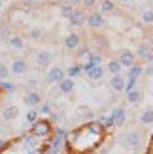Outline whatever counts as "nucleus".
Segmentation results:
<instances>
[{
  "instance_id": "c85d7f7f",
  "label": "nucleus",
  "mask_w": 153,
  "mask_h": 154,
  "mask_svg": "<svg viewBox=\"0 0 153 154\" xmlns=\"http://www.w3.org/2000/svg\"><path fill=\"white\" fill-rule=\"evenodd\" d=\"M0 88H2L4 92H8V94H13V92H15V85L6 79V81H0Z\"/></svg>"
},
{
  "instance_id": "dca6fc26",
  "label": "nucleus",
  "mask_w": 153,
  "mask_h": 154,
  "mask_svg": "<svg viewBox=\"0 0 153 154\" xmlns=\"http://www.w3.org/2000/svg\"><path fill=\"white\" fill-rule=\"evenodd\" d=\"M17 117H19V107H15V105H8V107H4L2 119H4L6 122H13Z\"/></svg>"
},
{
  "instance_id": "f3484780",
  "label": "nucleus",
  "mask_w": 153,
  "mask_h": 154,
  "mask_svg": "<svg viewBox=\"0 0 153 154\" xmlns=\"http://www.w3.org/2000/svg\"><path fill=\"white\" fill-rule=\"evenodd\" d=\"M59 85V92L60 94H70V92L74 90V81H72V77H64L60 83H57Z\"/></svg>"
},
{
  "instance_id": "a18cd8bd",
  "label": "nucleus",
  "mask_w": 153,
  "mask_h": 154,
  "mask_svg": "<svg viewBox=\"0 0 153 154\" xmlns=\"http://www.w3.org/2000/svg\"><path fill=\"white\" fill-rule=\"evenodd\" d=\"M34 2H38V0H34Z\"/></svg>"
},
{
  "instance_id": "c756f323",
  "label": "nucleus",
  "mask_w": 153,
  "mask_h": 154,
  "mask_svg": "<svg viewBox=\"0 0 153 154\" xmlns=\"http://www.w3.org/2000/svg\"><path fill=\"white\" fill-rule=\"evenodd\" d=\"M80 73H83L80 64H74V66H70V68H68V77H78Z\"/></svg>"
},
{
  "instance_id": "4be33fe9",
  "label": "nucleus",
  "mask_w": 153,
  "mask_h": 154,
  "mask_svg": "<svg viewBox=\"0 0 153 154\" xmlns=\"http://www.w3.org/2000/svg\"><path fill=\"white\" fill-rule=\"evenodd\" d=\"M140 124H144V126L153 124V109H151V107H148V109L140 115Z\"/></svg>"
},
{
  "instance_id": "f03ea898",
  "label": "nucleus",
  "mask_w": 153,
  "mask_h": 154,
  "mask_svg": "<svg viewBox=\"0 0 153 154\" xmlns=\"http://www.w3.org/2000/svg\"><path fill=\"white\" fill-rule=\"evenodd\" d=\"M47 149V143H44L42 137L28 132L13 141L4 143V147H0V154H44Z\"/></svg>"
},
{
  "instance_id": "bb28decb",
  "label": "nucleus",
  "mask_w": 153,
  "mask_h": 154,
  "mask_svg": "<svg viewBox=\"0 0 153 154\" xmlns=\"http://www.w3.org/2000/svg\"><path fill=\"white\" fill-rule=\"evenodd\" d=\"M28 38H30V40H42V38H44V30H42V28H38V26L30 28Z\"/></svg>"
},
{
  "instance_id": "9d476101",
  "label": "nucleus",
  "mask_w": 153,
  "mask_h": 154,
  "mask_svg": "<svg viewBox=\"0 0 153 154\" xmlns=\"http://www.w3.org/2000/svg\"><path fill=\"white\" fill-rule=\"evenodd\" d=\"M80 45H81V36H80V34L72 32V34H68V36L64 38V47H66L68 51H76Z\"/></svg>"
},
{
  "instance_id": "f8f14e48",
  "label": "nucleus",
  "mask_w": 153,
  "mask_h": 154,
  "mask_svg": "<svg viewBox=\"0 0 153 154\" xmlns=\"http://www.w3.org/2000/svg\"><path fill=\"white\" fill-rule=\"evenodd\" d=\"M27 72V60L25 58H13L11 60V73L13 75H25Z\"/></svg>"
},
{
  "instance_id": "72a5a7b5",
  "label": "nucleus",
  "mask_w": 153,
  "mask_h": 154,
  "mask_svg": "<svg viewBox=\"0 0 153 154\" xmlns=\"http://www.w3.org/2000/svg\"><path fill=\"white\" fill-rule=\"evenodd\" d=\"M53 134H55L57 137H60V139H66L68 137V130H64V128H53Z\"/></svg>"
},
{
  "instance_id": "c03bdc74",
  "label": "nucleus",
  "mask_w": 153,
  "mask_h": 154,
  "mask_svg": "<svg viewBox=\"0 0 153 154\" xmlns=\"http://www.w3.org/2000/svg\"><path fill=\"white\" fill-rule=\"evenodd\" d=\"M0 17H2V13H0Z\"/></svg>"
},
{
  "instance_id": "1a4fd4ad",
  "label": "nucleus",
  "mask_w": 153,
  "mask_h": 154,
  "mask_svg": "<svg viewBox=\"0 0 153 154\" xmlns=\"http://www.w3.org/2000/svg\"><path fill=\"white\" fill-rule=\"evenodd\" d=\"M146 64H153V49H151V45L149 43H142L140 47H138V53H136Z\"/></svg>"
},
{
  "instance_id": "423d86ee",
  "label": "nucleus",
  "mask_w": 153,
  "mask_h": 154,
  "mask_svg": "<svg viewBox=\"0 0 153 154\" xmlns=\"http://www.w3.org/2000/svg\"><path fill=\"white\" fill-rule=\"evenodd\" d=\"M85 23H87L91 28H100V26L106 25V19H104V15L100 11H93V13L87 15V21Z\"/></svg>"
},
{
  "instance_id": "5701e85b",
  "label": "nucleus",
  "mask_w": 153,
  "mask_h": 154,
  "mask_svg": "<svg viewBox=\"0 0 153 154\" xmlns=\"http://www.w3.org/2000/svg\"><path fill=\"white\" fill-rule=\"evenodd\" d=\"M142 73H144V68H142L140 64H134V66L129 68V75H127V77H131V79H136V81H138Z\"/></svg>"
},
{
  "instance_id": "79ce46f5",
  "label": "nucleus",
  "mask_w": 153,
  "mask_h": 154,
  "mask_svg": "<svg viewBox=\"0 0 153 154\" xmlns=\"http://www.w3.org/2000/svg\"><path fill=\"white\" fill-rule=\"evenodd\" d=\"M2 4H4V0H0V8H2Z\"/></svg>"
},
{
  "instance_id": "473e14b6",
  "label": "nucleus",
  "mask_w": 153,
  "mask_h": 154,
  "mask_svg": "<svg viewBox=\"0 0 153 154\" xmlns=\"http://www.w3.org/2000/svg\"><path fill=\"white\" fill-rule=\"evenodd\" d=\"M76 51H78V58H83V57H87V58H89V55L93 53V51L87 47V45H85V47H81V45H80V47L76 49Z\"/></svg>"
},
{
  "instance_id": "0eeeda50",
  "label": "nucleus",
  "mask_w": 153,
  "mask_h": 154,
  "mask_svg": "<svg viewBox=\"0 0 153 154\" xmlns=\"http://www.w3.org/2000/svg\"><path fill=\"white\" fill-rule=\"evenodd\" d=\"M66 77V72L60 66H53L47 72V83H60Z\"/></svg>"
},
{
  "instance_id": "c9c22d12",
  "label": "nucleus",
  "mask_w": 153,
  "mask_h": 154,
  "mask_svg": "<svg viewBox=\"0 0 153 154\" xmlns=\"http://www.w3.org/2000/svg\"><path fill=\"white\" fill-rule=\"evenodd\" d=\"M27 120H28V122H36V120H38V111L34 109V107L27 113Z\"/></svg>"
},
{
  "instance_id": "e433bc0d",
  "label": "nucleus",
  "mask_w": 153,
  "mask_h": 154,
  "mask_svg": "<svg viewBox=\"0 0 153 154\" xmlns=\"http://www.w3.org/2000/svg\"><path fill=\"white\" fill-rule=\"evenodd\" d=\"M32 4H34V0H21V8H27V10H28V8H32Z\"/></svg>"
},
{
  "instance_id": "a878e982",
  "label": "nucleus",
  "mask_w": 153,
  "mask_h": 154,
  "mask_svg": "<svg viewBox=\"0 0 153 154\" xmlns=\"http://www.w3.org/2000/svg\"><path fill=\"white\" fill-rule=\"evenodd\" d=\"M140 17H142V23H144V25H153V10H151V8L144 10Z\"/></svg>"
},
{
  "instance_id": "4c0bfd02",
  "label": "nucleus",
  "mask_w": 153,
  "mask_h": 154,
  "mask_svg": "<svg viewBox=\"0 0 153 154\" xmlns=\"http://www.w3.org/2000/svg\"><path fill=\"white\" fill-rule=\"evenodd\" d=\"M144 73H146V75H153V64H149L146 70H144Z\"/></svg>"
},
{
  "instance_id": "39448f33",
  "label": "nucleus",
  "mask_w": 153,
  "mask_h": 154,
  "mask_svg": "<svg viewBox=\"0 0 153 154\" xmlns=\"http://www.w3.org/2000/svg\"><path fill=\"white\" fill-rule=\"evenodd\" d=\"M117 60L121 62V66H123V68H131V66L136 64V55H134L131 49H123V51L119 53Z\"/></svg>"
},
{
  "instance_id": "2eb2a0df",
  "label": "nucleus",
  "mask_w": 153,
  "mask_h": 154,
  "mask_svg": "<svg viewBox=\"0 0 153 154\" xmlns=\"http://www.w3.org/2000/svg\"><path fill=\"white\" fill-rule=\"evenodd\" d=\"M110 87L116 90V92H123V90H125V77L121 75V73L112 75V79H110Z\"/></svg>"
},
{
  "instance_id": "58836bf2",
  "label": "nucleus",
  "mask_w": 153,
  "mask_h": 154,
  "mask_svg": "<svg viewBox=\"0 0 153 154\" xmlns=\"http://www.w3.org/2000/svg\"><path fill=\"white\" fill-rule=\"evenodd\" d=\"M148 152L153 154V135H151V141H149V147H148Z\"/></svg>"
},
{
  "instance_id": "37998d69",
  "label": "nucleus",
  "mask_w": 153,
  "mask_h": 154,
  "mask_svg": "<svg viewBox=\"0 0 153 154\" xmlns=\"http://www.w3.org/2000/svg\"><path fill=\"white\" fill-rule=\"evenodd\" d=\"M0 96H2V88H0Z\"/></svg>"
},
{
  "instance_id": "7ed1b4c3",
  "label": "nucleus",
  "mask_w": 153,
  "mask_h": 154,
  "mask_svg": "<svg viewBox=\"0 0 153 154\" xmlns=\"http://www.w3.org/2000/svg\"><path fill=\"white\" fill-rule=\"evenodd\" d=\"M30 134H34L42 139H49L53 135V124L47 119H38L36 122H32V128H30Z\"/></svg>"
},
{
  "instance_id": "2f4dec72",
  "label": "nucleus",
  "mask_w": 153,
  "mask_h": 154,
  "mask_svg": "<svg viewBox=\"0 0 153 154\" xmlns=\"http://www.w3.org/2000/svg\"><path fill=\"white\" fill-rule=\"evenodd\" d=\"M51 111H53L51 102H42V103H40V113H44V115H51Z\"/></svg>"
},
{
  "instance_id": "393cba45",
  "label": "nucleus",
  "mask_w": 153,
  "mask_h": 154,
  "mask_svg": "<svg viewBox=\"0 0 153 154\" xmlns=\"http://www.w3.org/2000/svg\"><path fill=\"white\" fill-rule=\"evenodd\" d=\"M74 4H70V2H64L63 6H60V15H63L64 19H70L72 17V13H74Z\"/></svg>"
},
{
  "instance_id": "f704fd0d",
  "label": "nucleus",
  "mask_w": 153,
  "mask_h": 154,
  "mask_svg": "<svg viewBox=\"0 0 153 154\" xmlns=\"http://www.w3.org/2000/svg\"><path fill=\"white\" fill-rule=\"evenodd\" d=\"M98 122H100L104 128H112V126H113V120H112L110 115H108V117H100V120H98Z\"/></svg>"
},
{
  "instance_id": "4468645a",
  "label": "nucleus",
  "mask_w": 153,
  "mask_h": 154,
  "mask_svg": "<svg viewBox=\"0 0 153 154\" xmlns=\"http://www.w3.org/2000/svg\"><path fill=\"white\" fill-rule=\"evenodd\" d=\"M68 21H70L72 26H83V25H85V21H87V15H85V11H81V10H74L72 17L68 19Z\"/></svg>"
},
{
  "instance_id": "a211bd4d",
  "label": "nucleus",
  "mask_w": 153,
  "mask_h": 154,
  "mask_svg": "<svg viewBox=\"0 0 153 154\" xmlns=\"http://www.w3.org/2000/svg\"><path fill=\"white\" fill-rule=\"evenodd\" d=\"M8 45H10V49L21 51V49H25V40L21 36H10L8 38Z\"/></svg>"
},
{
  "instance_id": "a19ab883",
  "label": "nucleus",
  "mask_w": 153,
  "mask_h": 154,
  "mask_svg": "<svg viewBox=\"0 0 153 154\" xmlns=\"http://www.w3.org/2000/svg\"><path fill=\"white\" fill-rule=\"evenodd\" d=\"M149 45H151V49H153V38H151V43H149Z\"/></svg>"
},
{
  "instance_id": "6ab92c4d",
  "label": "nucleus",
  "mask_w": 153,
  "mask_h": 154,
  "mask_svg": "<svg viewBox=\"0 0 153 154\" xmlns=\"http://www.w3.org/2000/svg\"><path fill=\"white\" fill-rule=\"evenodd\" d=\"M98 8H100L98 11L102 15L112 13V11H116V2H113V0H100V2H98Z\"/></svg>"
},
{
  "instance_id": "f257e3e1",
  "label": "nucleus",
  "mask_w": 153,
  "mask_h": 154,
  "mask_svg": "<svg viewBox=\"0 0 153 154\" xmlns=\"http://www.w3.org/2000/svg\"><path fill=\"white\" fill-rule=\"evenodd\" d=\"M106 139V128L98 120H89L68 132L64 139L66 154H93Z\"/></svg>"
},
{
  "instance_id": "20e7f679",
  "label": "nucleus",
  "mask_w": 153,
  "mask_h": 154,
  "mask_svg": "<svg viewBox=\"0 0 153 154\" xmlns=\"http://www.w3.org/2000/svg\"><path fill=\"white\" fill-rule=\"evenodd\" d=\"M125 145H129L131 149H136L142 145V132L138 130H131V132L125 134Z\"/></svg>"
},
{
  "instance_id": "6e6552de",
  "label": "nucleus",
  "mask_w": 153,
  "mask_h": 154,
  "mask_svg": "<svg viewBox=\"0 0 153 154\" xmlns=\"http://www.w3.org/2000/svg\"><path fill=\"white\" fill-rule=\"evenodd\" d=\"M110 117L113 120V126H123L125 122H127V111H125V107H116V109L110 113Z\"/></svg>"
},
{
  "instance_id": "ea45409f",
  "label": "nucleus",
  "mask_w": 153,
  "mask_h": 154,
  "mask_svg": "<svg viewBox=\"0 0 153 154\" xmlns=\"http://www.w3.org/2000/svg\"><path fill=\"white\" fill-rule=\"evenodd\" d=\"M44 154H59V150H53V149H47Z\"/></svg>"
},
{
  "instance_id": "7c9ffc66",
  "label": "nucleus",
  "mask_w": 153,
  "mask_h": 154,
  "mask_svg": "<svg viewBox=\"0 0 153 154\" xmlns=\"http://www.w3.org/2000/svg\"><path fill=\"white\" fill-rule=\"evenodd\" d=\"M8 77H10V68L4 62H0V81H6Z\"/></svg>"
},
{
  "instance_id": "b1692460",
  "label": "nucleus",
  "mask_w": 153,
  "mask_h": 154,
  "mask_svg": "<svg viewBox=\"0 0 153 154\" xmlns=\"http://www.w3.org/2000/svg\"><path fill=\"white\" fill-rule=\"evenodd\" d=\"M121 70H123V66H121V62L117 58H112L110 62H108V72L112 75H116V73H121Z\"/></svg>"
},
{
  "instance_id": "412c9836",
  "label": "nucleus",
  "mask_w": 153,
  "mask_h": 154,
  "mask_svg": "<svg viewBox=\"0 0 153 154\" xmlns=\"http://www.w3.org/2000/svg\"><path fill=\"white\" fill-rule=\"evenodd\" d=\"M87 77L91 81H100L102 79V75H104V70H102V66H93L89 72H85Z\"/></svg>"
},
{
  "instance_id": "cd10ccee",
  "label": "nucleus",
  "mask_w": 153,
  "mask_h": 154,
  "mask_svg": "<svg viewBox=\"0 0 153 154\" xmlns=\"http://www.w3.org/2000/svg\"><path fill=\"white\" fill-rule=\"evenodd\" d=\"M102 55H100V53H91V55H89V62L91 64H93V66H102Z\"/></svg>"
},
{
  "instance_id": "9b49d317",
  "label": "nucleus",
  "mask_w": 153,
  "mask_h": 154,
  "mask_svg": "<svg viewBox=\"0 0 153 154\" xmlns=\"http://www.w3.org/2000/svg\"><path fill=\"white\" fill-rule=\"evenodd\" d=\"M36 66H40V68H47L51 64V60H53V55L49 51H38L36 53Z\"/></svg>"
},
{
  "instance_id": "ddd939ff",
  "label": "nucleus",
  "mask_w": 153,
  "mask_h": 154,
  "mask_svg": "<svg viewBox=\"0 0 153 154\" xmlns=\"http://www.w3.org/2000/svg\"><path fill=\"white\" fill-rule=\"evenodd\" d=\"M25 103L28 107H36V105H40L42 103V96H40V92L38 90H28L27 94H25Z\"/></svg>"
},
{
  "instance_id": "aec40b11",
  "label": "nucleus",
  "mask_w": 153,
  "mask_h": 154,
  "mask_svg": "<svg viewBox=\"0 0 153 154\" xmlns=\"http://www.w3.org/2000/svg\"><path fill=\"white\" fill-rule=\"evenodd\" d=\"M140 100H142V90L140 88H131L127 92V102L129 103H140Z\"/></svg>"
}]
</instances>
